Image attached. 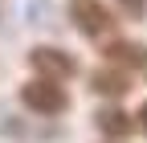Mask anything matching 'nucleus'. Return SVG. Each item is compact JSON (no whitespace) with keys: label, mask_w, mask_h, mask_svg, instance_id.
Masks as SVG:
<instances>
[{"label":"nucleus","mask_w":147,"mask_h":143,"mask_svg":"<svg viewBox=\"0 0 147 143\" xmlns=\"http://www.w3.org/2000/svg\"><path fill=\"white\" fill-rule=\"evenodd\" d=\"M16 98H21V106H25L29 115H37V119H57V115L69 111V90H65L61 82H45V78L21 82Z\"/></svg>","instance_id":"nucleus-1"},{"label":"nucleus","mask_w":147,"mask_h":143,"mask_svg":"<svg viewBox=\"0 0 147 143\" xmlns=\"http://www.w3.org/2000/svg\"><path fill=\"white\" fill-rule=\"evenodd\" d=\"M65 16H69V25L78 29L86 41H110L115 29H119V16L110 12L102 0H69Z\"/></svg>","instance_id":"nucleus-2"},{"label":"nucleus","mask_w":147,"mask_h":143,"mask_svg":"<svg viewBox=\"0 0 147 143\" xmlns=\"http://www.w3.org/2000/svg\"><path fill=\"white\" fill-rule=\"evenodd\" d=\"M29 69H33V78H45V82H69V78H78L82 74V61L74 57L69 49L61 45H33L29 49Z\"/></svg>","instance_id":"nucleus-3"},{"label":"nucleus","mask_w":147,"mask_h":143,"mask_svg":"<svg viewBox=\"0 0 147 143\" xmlns=\"http://www.w3.org/2000/svg\"><path fill=\"white\" fill-rule=\"evenodd\" d=\"M102 65L110 69H123V74H147V45L131 41V37H110L102 41Z\"/></svg>","instance_id":"nucleus-4"},{"label":"nucleus","mask_w":147,"mask_h":143,"mask_svg":"<svg viewBox=\"0 0 147 143\" xmlns=\"http://www.w3.org/2000/svg\"><path fill=\"white\" fill-rule=\"evenodd\" d=\"M94 127H98L102 139L123 143L127 135L135 131V115H131V111H123L119 102H110V106H98V111H94Z\"/></svg>","instance_id":"nucleus-5"},{"label":"nucleus","mask_w":147,"mask_h":143,"mask_svg":"<svg viewBox=\"0 0 147 143\" xmlns=\"http://www.w3.org/2000/svg\"><path fill=\"white\" fill-rule=\"evenodd\" d=\"M131 74H123V69H110V65H98L94 74H90V90H94L98 98H110V102H119L123 94H131Z\"/></svg>","instance_id":"nucleus-6"},{"label":"nucleus","mask_w":147,"mask_h":143,"mask_svg":"<svg viewBox=\"0 0 147 143\" xmlns=\"http://www.w3.org/2000/svg\"><path fill=\"white\" fill-rule=\"evenodd\" d=\"M115 8L127 21H147V0H115Z\"/></svg>","instance_id":"nucleus-7"},{"label":"nucleus","mask_w":147,"mask_h":143,"mask_svg":"<svg viewBox=\"0 0 147 143\" xmlns=\"http://www.w3.org/2000/svg\"><path fill=\"white\" fill-rule=\"evenodd\" d=\"M135 131H139V135H147V98L135 106Z\"/></svg>","instance_id":"nucleus-8"}]
</instances>
